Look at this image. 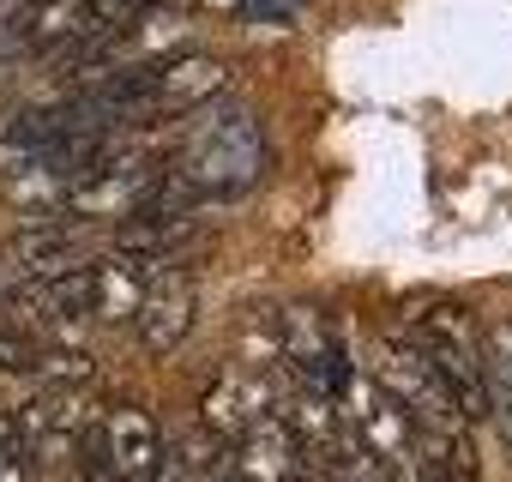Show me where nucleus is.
Instances as JSON below:
<instances>
[{"label":"nucleus","mask_w":512,"mask_h":482,"mask_svg":"<svg viewBox=\"0 0 512 482\" xmlns=\"http://www.w3.org/2000/svg\"><path fill=\"white\" fill-rule=\"evenodd\" d=\"M266 169V133L247 109H217L205 115L187 145L175 151L169 169H157L151 199L157 211H193L199 199H241Z\"/></svg>","instance_id":"nucleus-1"},{"label":"nucleus","mask_w":512,"mask_h":482,"mask_svg":"<svg viewBox=\"0 0 512 482\" xmlns=\"http://www.w3.org/2000/svg\"><path fill=\"white\" fill-rule=\"evenodd\" d=\"M422 368L434 374V386L452 398V410L464 422H482L488 416V380H482V338H476V320L452 302H428L416 320H410V338H404Z\"/></svg>","instance_id":"nucleus-2"},{"label":"nucleus","mask_w":512,"mask_h":482,"mask_svg":"<svg viewBox=\"0 0 512 482\" xmlns=\"http://www.w3.org/2000/svg\"><path fill=\"white\" fill-rule=\"evenodd\" d=\"M13 422H19L25 458H31L37 470H55V464H67V458L79 452V440H85V428H91V404H85L79 386H43Z\"/></svg>","instance_id":"nucleus-3"},{"label":"nucleus","mask_w":512,"mask_h":482,"mask_svg":"<svg viewBox=\"0 0 512 482\" xmlns=\"http://www.w3.org/2000/svg\"><path fill=\"white\" fill-rule=\"evenodd\" d=\"M97 452H103V476L109 482H157L169 440H163V428H157L151 410L109 404L103 422H97Z\"/></svg>","instance_id":"nucleus-4"},{"label":"nucleus","mask_w":512,"mask_h":482,"mask_svg":"<svg viewBox=\"0 0 512 482\" xmlns=\"http://www.w3.org/2000/svg\"><path fill=\"white\" fill-rule=\"evenodd\" d=\"M193 314H199V290L187 272L163 266L145 278V296H139V314H133V332L151 356H169L187 332H193Z\"/></svg>","instance_id":"nucleus-5"},{"label":"nucleus","mask_w":512,"mask_h":482,"mask_svg":"<svg viewBox=\"0 0 512 482\" xmlns=\"http://www.w3.org/2000/svg\"><path fill=\"white\" fill-rule=\"evenodd\" d=\"M278 332H284V362L296 368V380H302V386L338 392V386L350 380V368H344V356H338V338H332V326H326V314H320V308L290 302Z\"/></svg>","instance_id":"nucleus-6"},{"label":"nucleus","mask_w":512,"mask_h":482,"mask_svg":"<svg viewBox=\"0 0 512 482\" xmlns=\"http://www.w3.org/2000/svg\"><path fill=\"white\" fill-rule=\"evenodd\" d=\"M302 464H308V458H302V446L290 440V428L278 422V410L260 416L253 428H241V434L223 446V470H229L235 482H296Z\"/></svg>","instance_id":"nucleus-7"},{"label":"nucleus","mask_w":512,"mask_h":482,"mask_svg":"<svg viewBox=\"0 0 512 482\" xmlns=\"http://www.w3.org/2000/svg\"><path fill=\"white\" fill-rule=\"evenodd\" d=\"M145 266L127 254H103L85 266V326H133L145 296Z\"/></svg>","instance_id":"nucleus-8"},{"label":"nucleus","mask_w":512,"mask_h":482,"mask_svg":"<svg viewBox=\"0 0 512 482\" xmlns=\"http://www.w3.org/2000/svg\"><path fill=\"white\" fill-rule=\"evenodd\" d=\"M223 85H229L223 61H211V55H175V61H163V67L145 73V109H199Z\"/></svg>","instance_id":"nucleus-9"},{"label":"nucleus","mask_w":512,"mask_h":482,"mask_svg":"<svg viewBox=\"0 0 512 482\" xmlns=\"http://www.w3.org/2000/svg\"><path fill=\"white\" fill-rule=\"evenodd\" d=\"M272 410H278V398H272L266 386H253V380H217V386H205V398H199V428L229 446L241 428H253V422L272 416Z\"/></svg>","instance_id":"nucleus-10"},{"label":"nucleus","mask_w":512,"mask_h":482,"mask_svg":"<svg viewBox=\"0 0 512 482\" xmlns=\"http://www.w3.org/2000/svg\"><path fill=\"white\" fill-rule=\"evenodd\" d=\"M79 266H91V260H85L79 241H73V229H61V223L25 229V235L13 241V278H19V284H49V278L79 272Z\"/></svg>","instance_id":"nucleus-11"},{"label":"nucleus","mask_w":512,"mask_h":482,"mask_svg":"<svg viewBox=\"0 0 512 482\" xmlns=\"http://www.w3.org/2000/svg\"><path fill=\"white\" fill-rule=\"evenodd\" d=\"M482 380H488V416L512 446V326H494L482 338Z\"/></svg>","instance_id":"nucleus-12"},{"label":"nucleus","mask_w":512,"mask_h":482,"mask_svg":"<svg viewBox=\"0 0 512 482\" xmlns=\"http://www.w3.org/2000/svg\"><path fill=\"white\" fill-rule=\"evenodd\" d=\"M386 476H392V482H458V476H452L446 464H434L428 452H416V458H404V464H392Z\"/></svg>","instance_id":"nucleus-13"},{"label":"nucleus","mask_w":512,"mask_h":482,"mask_svg":"<svg viewBox=\"0 0 512 482\" xmlns=\"http://www.w3.org/2000/svg\"><path fill=\"white\" fill-rule=\"evenodd\" d=\"M13 284H19V278H13L7 266H0V302H7V290H13Z\"/></svg>","instance_id":"nucleus-14"},{"label":"nucleus","mask_w":512,"mask_h":482,"mask_svg":"<svg viewBox=\"0 0 512 482\" xmlns=\"http://www.w3.org/2000/svg\"><path fill=\"white\" fill-rule=\"evenodd\" d=\"M211 7H241V0H211Z\"/></svg>","instance_id":"nucleus-15"}]
</instances>
